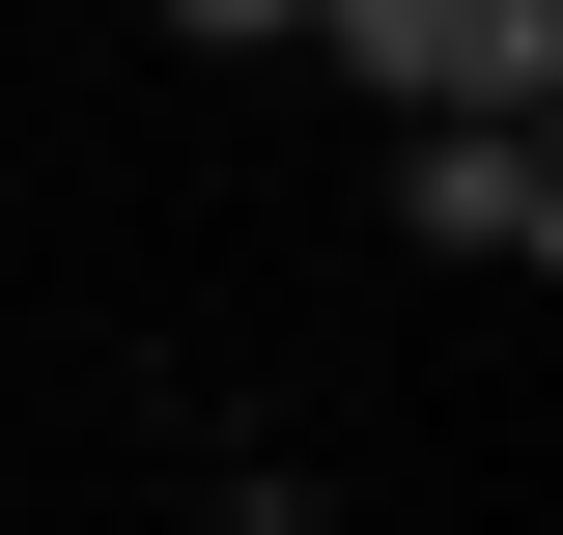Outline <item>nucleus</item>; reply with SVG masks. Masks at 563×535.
Masks as SVG:
<instances>
[{
	"label": "nucleus",
	"instance_id": "obj_2",
	"mask_svg": "<svg viewBox=\"0 0 563 535\" xmlns=\"http://www.w3.org/2000/svg\"><path fill=\"white\" fill-rule=\"evenodd\" d=\"M395 226H422L451 282H536V254H563V141H395Z\"/></svg>",
	"mask_w": 563,
	"mask_h": 535
},
{
	"label": "nucleus",
	"instance_id": "obj_1",
	"mask_svg": "<svg viewBox=\"0 0 563 535\" xmlns=\"http://www.w3.org/2000/svg\"><path fill=\"white\" fill-rule=\"evenodd\" d=\"M310 57H339L395 141H536L563 113V29H536V0H339Z\"/></svg>",
	"mask_w": 563,
	"mask_h": 535
}]
</instances>
